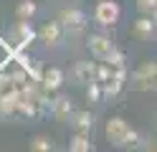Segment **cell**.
<instances>
[{
  "mask_svg": "<svg viewBox=\"0 0 157 152\" xmlns=\"http://www.w3.org/2000/svg\"><path fill=\"white\" fill-rule=\"evenodd\" d=\"M109 145L117 150H137V142H140V132H134L122 117H112L106 122V129H104Z\"/></svg>",
  "mask_w": 157,
  "mask_h": 152,
  "instance_id": "1",
  "label": "cell"
},
{
  "mask_svg": "<svg viewBox=\"0 0 157 152\" xmlns=\"http://www.w3.org/2000/svg\"><path fill=\"white\" fill-rule=\"evenodd\" d=\"M33 38H36V33H33V28L28 25V20H18V23L8 30V41L0 38V43H3V46L15 56V53H23V51L31 46Z\"/></svg>",
  "mask_w": 157,
  "mask_h": 152,
  "instance_id": "2",
  "label": "cell"
},
{
  "mask_svg": "<svg viewBox=\"0 0 157 152\" xmlns=\"http://www.w3.org/2000/svg\"><path fill=\"white\" fill-rule=\"evenodd\" d=\"M86 46H89L91 56L96 61H112L117 53H119V48L114 46V41L109 36H101V33H91L86 38Z\"/></svg>",
  "mask_w": 157,
  "mask_h": 152,
  "instance_id": "3",
  "label": "cell"
},
{
  "mask_svg": "<svg viewBox=\"0 0 157 152\" xmlns=\"http://www.w3.org/2000/svg\"><path fill=\"white\" fill-rule=\"evenodd\" d=\"M155 76H157V64L155 61H144L142 66L132 71V89L137 91H155Z\"/></svg>",
  "mask_w": 157,
  "mask_h": 152,
  "instance_id": "4",
  "label": "cell"
},
{
  "mask_svg": "<svg viewBox=\"0 0 157 152\" xmlns=\"http://www.w3.org/2000/svg\"><path fill=\"white\" fill-rule=\"evenodd\" d=\"M58 25L68 36H81L86 30V15L81 10H76V8H63L61 15H58Z\"/></svg>",
  "mask_w": 157,
  "mask_h": 152,
  "instance_id": "5",
  "label": "cell"
},
{
  "mask_svg": "<svg viewBox=\"0 0 157 152\" xmlns=\"http://www.w3.org/2000/svg\"><path fill=\"white\" fill-rule=\"evenodd\" d=\"M119 15H122V5L117 3V0H101V3L96 5V10H94L96 23H99V25H104V28L117 25Z\"/></svg>",
  "mask_w": 157,
  "mask_h": 152,
  "instance_id": "6",
  "label": "cell"
},
{
  "mask_svg": "<svg viewBox=\"0 0 157 152\" xmlns=\"http://www.w3.org/2000/svg\"><path fill=\"white\" fill-rule=\"evenodd\" d=\"M61 84H63V71H61V68H56V66H51V68H41L38 86H41L46 94L58 91V89H61Z\"/></svg>",
  "mask_w": 157,
  "mask_h": 152,
  "instance_id": "7",
  "label": "cell"
},
{
  "mask_svg": "<svg viewBox=\"0 0 157 152\" xmlns=\"http://www.w3.org/2000/svg\"><path fill=\"white\" fill-rule=\"evenodd\" d=\"M38 38H41L48 48H56V46H61V41H63V28L58 25V20L56 23H46L38 30Z\"/></svg>",
  "mask_w": 157,
  "mask_h": 152,
  "instance_id": "8",
  "label": "cell"
},
{
  "mask_svg": "<svg viewBox=\"0 0 157 152\" xmlns=\"http://www.w3.org/2000/svg\"><path fill=\"white\" fill-rule=\"evenodd\" d=\"M48 111H51L56 119L68 122V117H71V111H74V104H71V99H66V96H56V99L48 101Z\"/></svg>",
  "mask_w": 157,
  "mask_h": 152,
  "instance_id": "9",
  "label": "cell"
},
{
  "mask_svg": "<svg viewBox=\"0 0 157 152\" xmlns=\"http://www.w3.org/2000/svg\"><path fill=\"white\" fill-rule=\"evenodd\" d=\"M18 117V94L8 91L0 94V119H15Z\"/></svg>",
  "mask_w": 157,
  "mask_h": 152,
  "instance_id": "10",
  "label": "cell"
},
{
  "mask_svg": "<svg viewBox=\"0 0 157 152\" xmlns=\"http://www.w3.org/2000/svg\"><path fill=\"white\" fill-rule=\"evenodd\" d=\"M132 30H134V36L140 38V41H150L155 36V18L152 15H140V18L134 20Z\"/></svg>",
  "mask_w": 157,
  "mask_h": 152,
  "instance_id": "11",
  "label": "cell"
},
{
  "mask_svg": "<svg viewBox=\"0 0 157 152\" xmlns=\"http://www.w3.org/2000/svg\"><path fill=\"white\" fill-rule=\"evenodd\" d=\"M94 79H96V64H91V61H78L74 66V81L76 84H89Z\"/></svg>",
  "mask_w": 157,
  "mask_h": 152,
  "instance_id": "12",
  "label": "cell"
},
{
  "mask_svg": "<svg viewBox=\"0 0 157 152\" xmlns=\"http://www.w3.org/2000/svg\"><path fill=\"white\" fill-rule=\"evenodd\" d=\"M68 122H71V127L76 132H81V134H89L91 127H94V117L89 114V111H71Z\"/></svg>",
  "mask_w": 157,
  "mask_h": 152,
  "instance_id": "13",
  "label": "cell"
},
{
  "mask_svg": "<svg viewBox=\"0 0 157 152\" xmlns=\"http://www.w3.org/2000/svg\"><path fill=\"white\" fill-rule=\"evenodd\" d=\"M68 150H71V152H91L94 145H91L89 134H81V132H76V134L71 137V142H68Z\"/></svg>",
  "mask_w": 157,
  "mask_h": 152,
  "instance_id": "14",
  "label": "cell"
},
{
  "mask_svg": "<svg viewBox=\"0 0 157 152\" xmlns=\"http://www.w3.org/2000/svg\"><path fill=\"white\" fill-rule=\"evenodd\" d=\"M36 10H38V5L33 3V0H23V3L15 8V18L18 20H31L36 15Z\"/></svg>",
  "mask_w": 157,
  "mask_h": 152,
  "instance_id": "15",
  "label": "cell"
},
{
  "mask_svg": "<svg viewBox=\"0 0 157 152\" xmlns=\"http://www.w3.org/2000/svg\"><path fill=\"white\" fill-rule=\"evenodd\" d=\"M31 150H36V152H51L53 150V142H51V137L38 134V137L31 139Z\"/></svg>",
  "mask_w": 157,
  "mask_h": 152,
  "instance_id": "16",
  "label": "cell"
},
{
  "mask_svg": "<svg viewBox=\"0 0 157 152\" xmlns=\"http://www.w3.org/2000/svg\"><path fill=\"white\" fill-rule=\"evenodd\" d=\"M137 8L142 10V15H152L157 13V0H137Z\"/></svg>",
  "mask_w": 157,
  "mask_h": 152,
  "instance_id": "17",
  "label": "cell"
}]
</instances>
